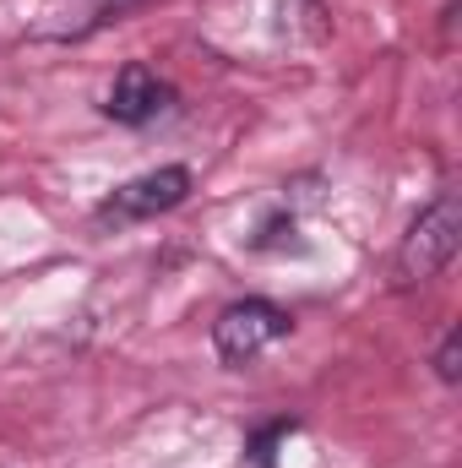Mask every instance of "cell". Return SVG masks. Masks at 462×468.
<instances>
[{"instance_id": "1", "label": "cell", "mask_w": 462, "mask_h": 468, "mask_svg": "<svg viewBox=\"0 0 462 468\" xmlns=\"http://www.w3.org/2000/svg\"><path fill=\"white\" fill-rule=\"evenodd\" d=\"M462 245V202L457 191H441L414 224L397 239V256H392V283L397 289H414V283H430L441 267H452Z\"/></svg>"}, {"instance_id": "2", "label": "cell", "mask_w": 462, "mask_h": 468, "mask_svg": "<svg viewBox=\"0 0 462 468\" xmlns=\"http://www.w3.org/2000/svg\"><path fill=\"white\" fill-rule=\"evenodd\" d=\"M289 333H294V316L283 305H272V300H234L213 322V349H218L224 365H250L256 354L283 344Z\"/></svg>"}, {"instance_id": "3", "label": "cell", "mask_w": 462, "mask_h": 468, "mask_svg": "<svg viewBox=\"0 0 462 468\" xmlns=\"http://www.w3.org/2000/svg\"><path fill=\"white\" fill-rule=\"evenodd\" d=\"M191 197V169L185 164H158L147 175H131L99 202V224H142L158 213H174Z\"/></svg>"}, {"instance_id": "4", "label": "cell", "mask_w": 462, "mask_h": 468, "mask_svg": "<svg viewBox=\"0 0 462 468\" xmlns=\"http://www.w3.org/2000/svg\"><path fill=\"white\" fill-rule=\"evenodd\" d=\"M169 99H174L169 82H158V71L147 60H131V66H120L115 88L104 93V115L120 120V125H147L169 110Z\"/></svg>"}, {"instance_id": "5", "label": "cell", "mask_w": 462, "mask_h": 468, "mask_svg": "<svg viewBox=\"0 0 462 468\" xmlns=\"http://www.w3.org/2000/svg\"><path fill=\"white\" fill-rule=\"evenodd\" d=\"M436 376L446 381V387H457L462 381V333L452 327L446 338H441V349H436Z\"/></svg>"}]
</instances>
